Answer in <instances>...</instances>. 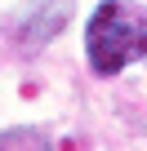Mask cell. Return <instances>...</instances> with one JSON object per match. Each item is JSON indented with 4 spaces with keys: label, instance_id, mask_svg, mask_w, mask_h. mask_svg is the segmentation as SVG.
Returning a JSON list of instances; mask_svg holds the SVG:
<instances>
[{
    "label": "cell",
    "instance_id": "6da1fadb",
    "mask_svg": "<svg viewBox=\"0 0 147 151\" xmlns=\"http://www.w3.org/2000/svg\"><path fill=\"white\" fill-rule=\"evenodd\" d=\"M85 58L94 76H120L129 62L147 58V18L125 0H103L85 22Z\"/></svg>",
    "mask_w": 147,
    "mask_h": 151
},
{
    "label": "cell",
    "instance_id": "7a4b0ae2",
    "mask_svg": "<svg viewBox=\"0 0 147 151\" xmlns=\"http://www.w3.org/2000/svg\"><path fill=\"white\" fill-rule=\"evenodd\" d=\"M62 18H67V0H49V5H45L40 14H31V22L22 27V40H27V45H45V40L62 27Z\"/></svg>",
    "mask_w": 147,
    "mask_h": 151
}]
</instances>
